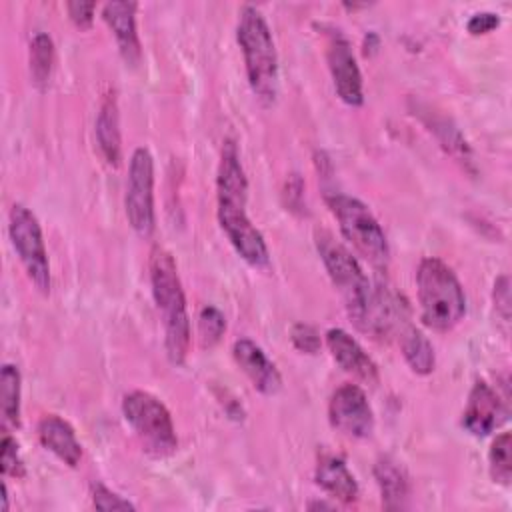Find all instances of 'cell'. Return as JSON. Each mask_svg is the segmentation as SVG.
Returning <instances> with one entry per match:
<instances>
[{
	"label": "cell",
	"mask_w": 512,
	"mask_h": 512,
	"mask_svg": "<svg viewBox=\"0 0 512 512\" xmlns=\"http://www.w3.org/2000/svg\"><path fill=\"white\" fill-rule=\"evenodd\" d=\"M316 248L350 320L374 338L390 336L404 322L398 298L380 286H372L358 260L330 232H316Z\"/></svg>",
	"instance_id": "1"
},
{
	"label": "cell",
	"mask_w": 512,
	"mask_h": 512,
	"mask_svg": "<svg viewBox=\"0 0 512 512\" xmlns=\"http://www.w3.org/2000/svg\"><path fill=\"white\" fill-rule=\"evenodd\" d=\"M248 180L234 140H224L216 174V214L238 256L252 268L270 266V252L262 232L252 224L248 212Z\"/></svg>",
	"instance_id": "2"
},
{
	"label": "cell",
	"mask_w": 512,
	"mask_h": 512,
	"mask_svg": "<svg viewBox=\"0 0 512 512\" xmlns=\"http://www.w3.org/2000/svg\"><path fill=\"white\" fill-rule=\"evenodd\" d=\"M148 272L152 296L162 316L166 354L168 360L178 366L186 360L190 350V316L186 310V296L172 254L162 246L152 248Z\"/></svg>",
	"instance_id": "3"
},
{
	"label": "cell",
	"mask_w": 512,
	"mask_h": 512,
	"mask_svg": "<svg viewBox=\"0 0 512 512\" xmlns=\"http://www.w3.org/2000/svg\"><path fill=\"white\" fill-rule=\"evenodd\" d=\"M236 40L240 44L248 84L262 104L278 96V54L264 14L256 6H242L238 14Z\"/></svg>",
	"instance_id": "4"
},
{
	"label": "cell",
	"mask_w": 512,
	"mask_h": 512,
	"mask_svg": "<svg viewBox=\"0 0 512 512\" xmlns=\"http://www.w3.org/2000/svg\"><path fill=\"white\" fill-rule=\"evenodd\" d=\"M416 292L422 322L436 330H452L466 314V296L452 268L440 258H422L416 272Z\"/></svg>",
	"instance_id": "5"
},
{
	"label": "cell",
	"mask_w": 512,
	"mask_h": 512,
	"mask_svg": "<svg viewBox=\"0 0 512 512\" xmlns=\"http://www.w3.org/2000/svg\"><path fill=\"white\" fill-rule=\"evenodd\" d=\"M326 204L334 214L342 236L376 268H386L390 260V246L386 234L370 212V208L348 194H330Z\"/></svg>",
	"instance_id": "6"
},
{
	"label": "cell",
	"mask_w": 512,
	"mask_h": 512,
	"mask_svg": "<svg viewBox=\"0 0 512 512\" xmlns=\"http://www.w3.org/2000/svg\"><path fill=\"white\" fill-rule=\"evenodd\" d=\"M122 414L144 450L156 458L176 452L178 436L162 400L144 390H132L122 400Z\"/></svg>",
	"instance_id": "7"
},
{
	"label": "cell",
	"mask_w": 512,
	"mask_h": 512,
	"mask_svg": "<svg viewBox=\"0 0 512 512\" xmlns=\"http://www.w3.org/2000/svg\"><path fill=\"white\" fill-rule=\"evenodd\" d=\"M8 234L12 246L26 270V276L38 292H50V262L38 218L22 204H14L8 214Z\"/></svg>",
	"instance_id": "8"
},
{
	"label": "cell",
	"mask_w": 512,
	"mask_h": 512,
	"mask_svg": "<svg viewBox=\"0 0 512 512\" xmlns=\"http://www.w3.org/2000/svg\"><path fill=\"white\" fill-rule=\"evenodd\" d=\"M126 218L132 230L140 238H148L154 232V158L148 148L140 146L130 156L126 196Z\"/></svg>",
	"instance_id": "9"
},
{
	"label": "cell",
	"mask_w": 512,
	"mask_h": 512,
	"mask_svg": "<svg viewBox=\"0 0 512 512\" xmlns=\"http://www.w3.org/2000/svg\"><path fill=\"white\" fill-rule=\"evenodd\" d=\"M328 420L350 438H368L374 430L372 406L356 384H342L334 390L328 402Z\"/></svg>",
	"instance_id": "10"
},
{
	"label": "cell",
	"mask_w": 512,
	"mask_h": 512,
	"mask_svg": "<svg viewBox=\"0 0 512 512\" xmlns=\"http://www.w3.org/2000/svg\"><path fill=\"white\" fill-rule=\"evenodd\" d=\"M326 62L340 100L348 106H362V74L352 52V44L340 30H330L326 38Z\"/></svg>",
	"instance_id": "11"
},
{
	"label": "cell",
	"mask_w": 512,
	"mask_h": 512,
	"mask_svg": "<svg viewBox=\"0 0 512 512\" xmlns=\"http://www.w3.org/2000/svg\"><path fill=\"white\" fill-rule=\"evenodd\" d=\"M508 416L506 400L484 380H476L470 388L468 402L462 414V426L472 436H488L498 428Z\"/></svg>",
	"instance_id": "12"
},
{
	"label": "cell",
	"mask_w": 512,
	"mask_h": 512,
	"mask_svg": "<svg viewBox=\"0 0 512 512\" xmlns=\"http://www.w3.org/2000/svg\"><path fill=\"white\" fill-rule=\"evenodd\" d=\"M232 356L258 392L272 396L282 388V376L276 364L250 338L236 340L232 346Z\"/></svg>",
	"instance_id": "13"
},
{
	"label": "cell",
	"mask_w": 512,
	"mask_h": 512,
	"mask_svg": "<svg viewBox=\"0 0 512 512\" xmlns=\"http://www.w3.org/2000/svg\"><path fill=\"white\" fill-rule=\"evenodd\" d=\"M136 8L138 4L128 0H112L102 6V18L112 30L124 62L130 66H136L142 56L136 30Z\"/></svg>",
	"instance_id": "14"
},
{
	"label": "cell",
	"mask_w": 512,
	"mask_h": 512,
	"mask_svg": "<svg viewBox=\"0 0 512 512\" xmlns=\"http://www.w3.org/2000/svg\"><path fill=\"white\" fill-rule=\"evenodd\" d=\"M326 346L332 354V358L352 376L358 380H364L368 384L378 382V366L368 356V352L358 344L356 338H352L342 328H330L326 332Z\"/></svg>",
	"instance_id": "15"
},
{
	"label": "cell",
	"mask_w": 512,
	"mask_h": 512,
	"mask_svg": "<svg viewBox=\"0 0 512 512\" xmlns=\"http://www.w3.org/2000/svg\"><path fill=\"white\" fill-rule=\"evenodd\" d=\"M38 440L46 450H50L58 460H62L70 468L78 466L82 458V446L76 438L74 428L64 418L56 414L44 416L38 422Z\"/></svg>",
	"instance_id": "16"
},
{
	"label": "cell",
	"mask_w": 512,
	"mask_h": 512,
	"mask_svg": "<svg viewBox=\"0 0 512 512\" xmlns=\"http://www.w3.org/2000/svg\"><path fill=\"white\" fill-rule=\"evenodd\" d=\"M316 484L342 504L358 500V482L342 456L322 454L316 464Z\"/></svg>",
	"instance_id": "17"
},
{
	"label": "cell",
	"mask_w": 512,
	"mask_h": 512,
	"mask_svg": "<svg viewBox=\"0 0 512 512\" xmlns=\"http://www.w3.org/2000/svg\"><path fill=\"white\" fill-rule=\"evenodd\" d=\"M96 142L102 158L116 168L122 158V138H120L118 100L114 92H106L102 96V102L96 114Z\"/></svg>",
	"instance_id": "18"
},
{
	"label": "cell",
	"mask_w": 512,
	"mask_h": 512,
	"mask_svg": "<svg viewBox=\"0 0 512 512\" xmlns=\"http://www.w3.org/2000/svg\"><path fill=\"white\" fill-rule=\"evenodd\" d=\"M374 478L380 488L384 508L388 510L406 508V502L410 498V484H408L406 472L396 460H392L390 456H382L374 464Z\"/></svg>",
	"instance_id": "19"
},
{
	"label": "cell",
	"mask_w": 512,
	"mask_h": 512,
	"mask_svg": "<svg viewBox=\"0 0 512 512\" xmlns=\"http://www.w3.org/2000/svg\"><path fill=\"white\" fill-rule=\"evenodd\" d=\"M400 348L406 364L414 374L426 376L434 370L436 356L430 340L412 324H400Z\"/></svg>",
	"instance_id": "20"
},
{
	"label": "cell",
	"mask_w": 512,
	"mask_h": 512,
	"mask_svg": "<svg viewBox=\"0 0 512 512\" xmlns=\"http://www.w3.org/2000/svg\"><path fill=\"white\" fill-rule=\"evenodd\" d=\"M20 398H22V376L18 366L6 362L0 370V412L4 428L20 426Z\"/></svg>",
	"instance_id": "21"
},
{
	"label": "cell",
	"mask_w": 512,
	"mask_h": 512,
	"mask_svg": "<svg viewBox=\"0 0 512 512\" xmlns=\"http://www.w3.org/2000/svg\"><path fill=\"white\" fill-rule=\"evenodd\" d=\"M54 68V42L50 34L36 32L30 38V76L38 90H46Z\"/></svg>",
	"instance_id": "22"
},
{
	"label": "cell",
	"mask_w": 512,
	"mask_h": 512,
	"mask_svg": "<svg viewBox=\"0 0 512 512\" xmlns=\"http://www.w3.org/2000/svg\"><path fill=\"white\" fill-rule=\"evenodd\" d=\"M430 130H434V134H436L438 142L442 144V148L448 154H452L458 162H462V164L472 162V152H470L468 142L464 140L460 130L450 120L434 116L432 122H430Z\"/></svg>",
	"instance_id": "23"
},
{
	"label": "cell",
	"mask_w": 512,
	"mask_h": 512,
	"mask_svg": "<svg viewBox=\"0 0 512 512\" xmlns=\"http://www.w3.org/2000/svg\"><path fill=\"white\" fill-rule=\"evenodd\" d=\"M512 436L510 432H502L494 438L490 452H488V466H490V476L494 482L508 486L510 476H512Z\"/></svg>",
	"instance_id": "24"
},
{
	"label": "cell",
	"mask_w": 512,
	"mask_h": 512,
	"mask_svg": "<svg viewBox=\"0 0 512 512\" xmlns=\"http://www.w3.org/2000/svg\"><path fill=\"white\" fill-rule=\"evenodd\" d=\"M226 332V318L216 306H204L198 314V342L202 348L216 346Z\"/></svg>",
	"instance_id": "25"
},
{
	"label": "cell",
	"mask_w": 512,
	"mask_h": 512,
	"mask_svg": "<svg viewBox=\"0 0 512 512\" xmlns=\"http://www.w3.org/2000/svg\"><path fill=\"white\" fill-rule=\"evenodd\" d=\"M90 496H92L94 508L104 510V512H110V510H134L136 508L130 500H126L124 496L112 492L108 486H104L100 482L92 484Z\"/></svg>",
	"instance_id": "26"
},
{
	"label": "cell",
	"mask_w": 512,
	"mask_h": 512,
	"mask_svg": "<svg viewBox=\"0 0 512 512\" xmlns=\"http://www.w3.org/2000/svg\"><path fill=\"white\" fill-rule=\"evenodd\" d=\"M2 474L14 476V478H22L26 474L24 462L20 458L18 442L14 436H10V432H4L2 436Z\"/></svg>",
	"instance_id": "27"
},
{
	"label": "cell",
	"mask_w": 512,
	"mask_h": 512,
	"mask_svg": "<svg viewBox=\"0 0 512 512\" xmlns=\"http://www.w3.org/2000/svg\"><path fill=\"white\" fill-rule=\"evenodd\" d=\"M290 340H292L294 348L304 352V354H318L320 346H322L318 330L310 324H304V322H298V324L292 326Z\"/></svg>",
	"instance_id": "28"
},
{
	"label": "cell",
	"mask_w": 512,
	"mask_h": 512,
	"mask_svg": "<svg viewBox=\"0 0 512 512\" xmlns=\"http://www.w3.org/2000/svg\"><path fill=\"white\" fill-rule=\"evenodd\" d=\"M500 24V16L496 12H476L470 16V20L466 22V30L474 36L478 34H488L492 32L494 28H498Z\"/></svg>",
	"instance_id": "29"
},
{
	"label": "cell",
	"mask_w": 512,
	"mask_h": 512,
	"mask_svg": "<svg viewBox=\"0 0 512 512\" xmlns=\"http://www.w3.org/2000/svg\"><path fill=\"white\" fill-rule=\"evenodd\" d=\"M68 16L70 20L78 26V28H90L92 20H94V10L96 4L94 2H68L66 4Z\"/></svg>",
	"instance_id": "30"
},
{
	"label": "cell",
	"mask_w": 512,
	"mask_h": 512,
	"mask_svg": "<svg viewBox=\"0 0 512 512\" xmlns=\"http://www.w3.org/2000/svg\"><path fill=\"white\" fill-rule=\"evenodd\" d=\"M494 306L504 322L510 320V282L508 276H500L494 282Z\"/></svg>",
	"instance_id": "31"
},
{
	"label": "cell",
	"mask_w": 512,
	"mask_h": 512,
	"mask_svg": "<svg viewBox=\"0 0 512 512\" xmlns=\"http://www.w3.org/2000/svg\"><path fill=\"white\" fill-rule=\"evenodd\" d=\"M0 510L2 512L8 510V488H6V484H2V508Z\"/></svg>",
	"instance_id": "32"
},
{
	"label": "cell",
	"mask_w": 512,
	"mask_h": 512,
	"mask_svg": "<svg viewBox=\"0 0 512 512\" xmlns=\"http://www.w3.org/2000/svg\"><path fill=\"white\" fill-rule=\"evenodd\" d=\"M308 508H310V510H316V508H332V506L326 504V502H310Z\"/></svg>",
	"instance_id": "33"
}]
</instances>
